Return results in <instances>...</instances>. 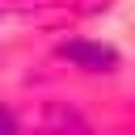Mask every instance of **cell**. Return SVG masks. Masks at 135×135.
Returning <instances> with one entry per match:
<instances>
[{
	"label": "cell",
	"mask_w": 135,
	"mask_h": 135,
	"mask_svg": "<svg viewBox=\"0 0 135 135\" xmlns=\"http://www.w3.org/2000/svg\"><path fill=\"white\" fill-rule=\"evenodd\" d=\"M59 55H63V59H72V63H80V68H93V72H101V68H114V63H118V55H114L110 46H101V42H84V38L63 42V46H59Z\"/></svg>",
	"instance_id": "1"
},
{
	"label": "cell",
	"mask_w": 135,
	"mask_h": 135,
	"mask_svg": "<svg viewBox=\"0 0 135 135\" xmlns=\"http://www.w3.org/2000/svg\"><path fill=\"white\" fill-rule=\"evenodd\" d=\"M0 135H17V118H13L4 105H0Z\"/></svg>",
	"instance_id": "2"
}]
</instances>
